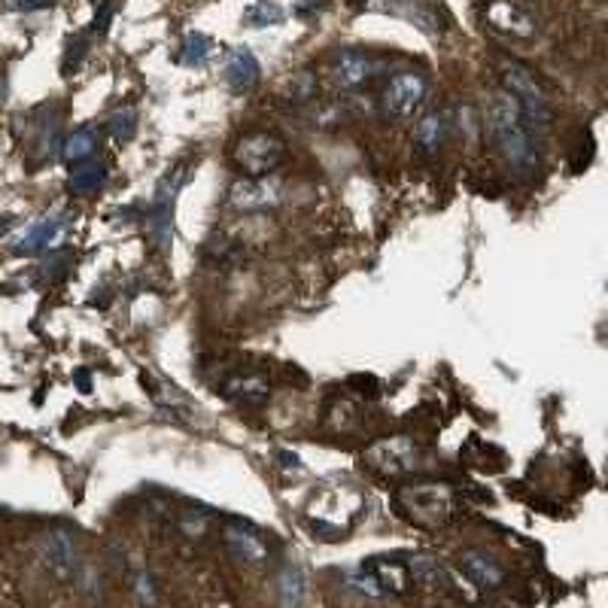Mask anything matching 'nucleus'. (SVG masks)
<instances>
[{"instance_id": "1", "label": "nucleus", "mask_w": 608, "mask_h": 608, "mask_svg": "<svg viewBox=\"0 0 608 608\" xmlns=\"http://www.w3.org/2000/svg\"><path fill=\"white\" fill-rule=\"evenodd\" d=\"M487 122H490V131L502 149L505 162L514 168L517 177H532L539 171V152H536V143H532V134L523 122V113L517 107V101L502 89L493 95V104H490V113H487Z\"/></svg>"}, {"instance_id": "2", "label": "nucleus", "mask_w": 608, "mask_h": 608, "mask_svg": "<svg viewBox=\"0 0 608 608\" xmlns=\"http://www.w3.org/2000/svg\"><path fill=\"white\" fill-rule=\"evenodd\" d=\"M502 83H505V92L517 101L529 131H539V134L551 131L554 107H551L545 86L536 80V73L520 61H505L502 64Z\"/></svg>"}, {"instance_id": "3", "label": "nucleus", "mask_w": 608, "mask_h": 608, "mask_svg": "<svg viewBox=\"0 0 608 608\" xmlns=\"http://www.w3.org/2000/svg\"><path fill=\"white\" fill-rule=\"evenodd\" d=\"M393 505L396 511L414 523V526H423V529H438L444 523H450L453 511H456V496L447 484H411V487H402L396 496H393Z\"/></svg>"}, {"instance_id": "4", "label": "nucleus", "mask_w": 608, "mask_h": 608, "mask_svg": "<svg viewBox=\"0 0 608 608\" xmlns=\"http://www.w3.org/2000/svg\"><path fill=\"white\" fill-rule=\"evenodd\" d=\"M232 159L244 177H268L286 162V143L274 131H247L235 143Z\"/></svg>"}, {"instance_id": "5", "label": "nucleus", "mask_w": 608, "mask_h": 608, "mask_svg": "<svg viewBox=\"0 0 608 608\" xmlns=\"http://www.w3.org/2000/svg\"><path fill=\"white\" fill-rule=\"evenodd\" d=\"M362 463L380 478H405L420 469V447L408 435L380 438L365 447Z\"/></svg>"}, {"instance_id": "6", "label": "nucleus", "mask_w": 608, "mask_h": 608, "mask_svg": "<svg viewBox=\"0 0 608 608\" xmlns=\"http://www.w3.org/2000/svg\"><path fill=\"white\" fill-rule=\"evenodd\" d=\"M426 98H429V80L417 70H405L387 83L384 110L396 119H411L423 110Z\"/></svg>"}, {"instance_id": "7", "label": "nucleus", "mask_w": 608, "mask_h": 608, "mask_svg": "<svg viewBox=\"0 0 608 608\" xmlns=\"http://www.w3.org/2000/svg\"><path fill=\"white\" fill-rule=\"evenodd\" d=\"M180 180H183V171L177 168L174 174L162 177V183L156 186V198H152V207H149V219H146V228H149V238L156 241V247L168 250L171 247V235H174V195L180 189Z\"/></svg>"}, {"instance_id": "8", "label": "nucleus", "mask_w": 608, "mask_h": 608, "mask_svg": "<svg viewBox=\"0 0 608 608\" xmlns=\"http://www.w3.org/2000/svg\"><path fill=\"white\" fill-rule=\"evenodd\" d=\"M484 22L496 34L511 37V40H529L536 34V19H532L520 4H514V0H487Z\"/></svg>"}, {"instance_id": "9", "label": "nucleus", "mask_w": 608, "mask_h": 608, "mask_svg": "<svg viewBox=\"0 0 608 608\" xmlns=\"http://www.w3.org/2000/svg\"><path fill=\"white\" fill-rule=\"evenodd\" d=\"M40 560H43V569H46L49 578L70 581L73 572H76V539H73V532L52 529L49 536L43 539Z\"/></svg>"}, {"instance_id": "10", "label": "nucleus", "mask_w": 608, "mask_h": 608, "mask_svg": "<svg viewBox=\"0 0 608 608\" xmlns=\"http://www.w3.org/2000/svg\"><path fill=\"white\" fill-rule=\"evenodd\" d=\"M456 563H460L463 575H466L475 587H481V590H499V587H505V569H502V563H499L493 554L481 551V548H466V551H460Z\"/></svg>"}, {"instance_id": "11", "label": "nucleus", "mask_w": 608, "mask_h": 608, "mask_svg": "<svg viewBox=\"0 0 608 608\" xmlns=\"http://www.w3.org/2000/svg\"><path fill=\"white\" fill-rule=\"evenodd\" d=\"M228 201L238 210H268L280 201V186L268 177H247L228 189Z\"/></svg>"}, {"instance_id": "12", "label": "nucleus", "mask_w": 608, "mask_h": 608, "mask_svg": "<svg viewBox=\"0 0 608 608\" xmlns=\"http://www.w3.org/2000/svg\"><path fill=\"white\" fill-rule=\"evenodd\" d=\"M259 73H262V67L250 49L238 46L225 55V83L235 92H250L259 83Z\"/></svg>"}, {"instance_id": "13", "label": "nucleus", "mask_w": 608, "mask_h": 608, "mask_svg": "<svg viewBox=\"0 0 608 608\" xmlns=\"http://www.w3.org/2000/svg\"><path fill=\"white\" fill-rule=\"evenodd\" d=\"M371 70H374V64L368 55H362L356 49H344V52H338V58L332 64V80L341 89H359L371 76Z\"/></svg>"}, {"instance_id": "14", "label": "nucleus", "mask_w": 608, "mask_h": 608, "mask_svg": "<svg viewBox=\"0 0 608 608\" xmlns=\"http://www.w3.org/2000/svg\"><path fill=\"white\" fill-rule=\"evenodd\" d=\"M222 396L225 399H232L244 408H259L268 402L271 390H268V380L259 377V374H247V377H235V380H228V384L222 387Z\"/></svg>"}, {"instance_id": "15", "label": "nucleus", "mask_w": 608, "mask_h": 608, "mask_svg": "<svg viewBox=\"0 0 608 608\" xmlns=\"http://www.w3.org/2000/svg\"><path fill=\"white\" fill-rule=\"evenodd\" d=\"M408 575L414 584H420L429 593H447L450 590V578H447L444 566L432 557H414L408 563Z\"/></svg>"}, {"instance_id": "16", "label": "nucleus", "mask_w": 608, "mask_h": 608, "mask_svg": "<svg viewBox=\"0 0 608 608\" xmlns=\"http://www.w3.org/2000/svg\"><path fill=\"white\" fill-rule=\"evenodd\" d=\"M387 10H390L393 16H399V19L417 25V28L426 31V34H438V28H441L435 10L426 4V0H390Z\"/></svg>"}, {"instance_id": "17", "label": "nucleus", "mask_w": 608, "mask_h": 608, "mask_svg": "<svg viewBox=\"0 0 608 608\" xmlns=\"http://www.w3.org/2000/svg\"><path fill=\"white\" fill-rule=\"evenodd\" d=\"M447 131H450V119L447 113H429L417 122V131H414V140L417 146L426 152V156H432V152H438L447 140Z\"/></svg>"}, {"instance_id": "18", "label": "nucleus", "mask_w": 608, "mask_h": 608, "mask_svg": "<svg viewBox=\"0 0 608 608\" xmlns=\"http://www.w3.org/2000/svg\"><path fill=\"white\" fill-rule=\"evenodd\" d=\"M225 545H228V551H232L238 560H244V563H250V566H259L262 560H265V545H262V539L259 536H253L250 529H244V526H232L225 532Z\"/></svg>"}, {"instance_id": "19", "label": "nucleus", "mask_w": 608, "mask_h": 608, "mask_svg": "<svg viewBox=\"0 0 608 608\" xmlns=\"http://www.w3.org/2000/svg\"><path fill=\"white\" fill-rule=\"evenodd\" d=\"M61 225H64V219H58V216H46V219L34 222V225L28 228V232L22 235V241L16 244V253L25 256V253H37V250H43L46 244L55 241V235L61 232Z\"/></svg>"}, {"instance_id": "20", "label": "nucleus", "mask_w": 608, "mask_h": 608, "mask_svg": "<svg viewBox=\"0 0 608 608\" xmlns=\"http://www.w3.org/2000/svg\"><path fill=\"white\" fill-rule=\"evenodd\" d=\"M104 177H107V171H104L101 162L76 165V168L70 171V177H67V189H70L73 195H89V192H95V189L104 183Z\"/></svg>"}, {"instance_id": "21", "label": "nucleus", "mask_w": 608, "mask_h": 608, "mask_svg": "<svg viewBox=\"0 0 608 608\" xmlns=\"http://www.w3.org/2000/svg\"><path fill=\"white\" fill-rule=\"evenodd\" d=\"M368 572L377 578V584L384 587V590H393V593H405L408 590V569H402L399 563L374 560V563H368Z\"/></svg>"}, {"instance_id": "22", "label": "nucleus", "mask_w": 608, "mask_h": 608, "mask_svg": "<svg viewBox=\"0 0 608 608\" xmlns=\"http://www.w3.org/2000/svg\"><path fill=\"white\" fill-rule=\"evenodd\" d=\"M98 140H95V131L92 128H76L67 140H64V149H61V156L67 162H86L92 152H95Z\"/></svg>"}, {"instance_id": "23", "label": "nucleus", "mask_w": 608, "mask_h": 608, "mask_svg": "<svg viewBox=\"0 0 608 608\" xmlns=\"http://www.w3.org/2000/svg\"><path fill=\"white\" fill-rule=\"evenodd\" d=\"M244 22H247L250 28L277 25V22H283V7H280V4H274V0H256L253 7H247Z\"/></svg>"}, {"instance_id": "24", "label": "nucleus", "mask_w": 608, "mask_h": 608, "mask_svg": "<svg viewBox=\"0 0 608 608\" xmlns=\"http://www.w3.org/2000/svg\"><path fill=\"white\" fill-rule=\"evenodd\" d=\"M107 128H110L113 140H119V143L134 140V134H137V110H134V107H122V110H116V113L107 119Z\"/></svg>"}, {"instance_id": "25", "label": "nucleus", "mask_w": 608, "mask_h": 608, "mask_svg": "<svg viewBox=\"0 0 608 608\" xmlns=\"http://www.w3.org/2000/svg\"><path fill=\"white\" fill-rule=\"evenodd\" d=\"M280 602L283 605H298L304 599V575L295 566H286L280 572Z\"/></svg>"}, {"instance_id": "26", "label": "nucleus", "mask_w": 608, "mask_h": 608, "mask_svg": "<svg viewBox=\"0 0 608 608\" xmlns=\"http://www.w3.org/2000/svg\"><path fill=\"white\" fill-rule=\"evenodd\" d=\"M311 98H317V80H314V73H308V70H301V73H295L292 80H289V92H286V101H311Z\"/></svg>"}, {"instance_id": "27", "label": "nucleus", "mask_w": 608, "mask_h": 608, "mask_svg": "<svg viewBox=\"0 0 608 608\" xmlns=\"http://www.w3.org/2000/svg\"><path fill=\"white\" fill-rule=\"evenodd\" d=\"M207 55H210V40H207L204 34H189V37L183 40V52H180V61H183V64L198 67V64L207 61Z\"/></svg>"}, {"instance_id": "28", "label": "nucleus", "mask_w": 608, "mask_h": 608, "mask_svg": "<svg viewBox=\"0 0 608 608\" xmlns=\"http://www.w3.org/2000/svg\"><path fill=\"white\" fill-rule=\"evenodd\" d=\"M134 596L140 602H156L159 593H156V581H152V575H137L134 578Z\"/></svg>"}, {"instance_id": "29", "label": "nucleus", "mask_w": 608, "mask_h": 608, "mask_svg": "<svg viewBox=\"0 0 608 608\" xmlns=\"http://www.w3.org/2000/svg\"><path fill=\"white\" fill-rule=\"evenodd\" d=\"M110 19H113V4H110V0H104V4H101V10H98V16H95V31L98 34H104L107 28H110Z\"/></svg>"}, {"instance_id": "30", "label": "nucleus", "mask_w": 608, "mask_h": 608, "mask_svg": "<svg viewBox=\"0 0 608 608\" xmlns=\"http://www.w3.org/2000/svg\"><path fill=\"white\" fill-rule=\"evenodd\" d=\"M58 0H19L16 4V10H22V13H34V10H49V7H55Z\"/></svg>"}, {"instance_id": "31", "label": "nucleus", "mask_w": 608, "mask_h": 608, "mask_svg": "<svg viewBox=\"0 0 608 608\" xmlns=\"http://www.w3.org/2000/svg\"><path fill=\"white\" fill-rule=\"evenodd\" d=\"M10 228H13V219L10 216H0V238H4Z\"/></svg>"}, {"instance_id": "32", "label": "nucleus", "mask_w": 608, "mask_h": 608, "mask_svg": "<svg viewBox=\"0 0 608 608\" xmlns=\"http://www.w3.org/2000/svg\"><path fill=\"white\" fill-rule=\"evenodd\" d=\"M353 7H362V0H353Z\"/></svg>"}]
</instances>
